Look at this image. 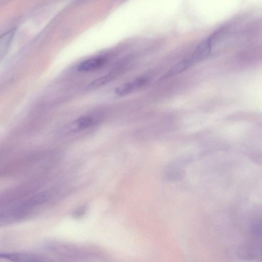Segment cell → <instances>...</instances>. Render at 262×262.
Here are the masks:
<instances>
[{
  "label": "cell",
  "mask_w": 262,
  "mask_h": 262,
  "mask_svg": "<svg viewBox=\"0 0 262 262\" xmlns=\"http://www.w3.org/2000/svg\"><path fill=\"white\" fill-rule=\"evenodd\" d=\"M50 198L48 192H43L17 203L1 214V223H5L23 219L27 217L34 208L46 202Z\"/></svg>",
  "instance_id": "1"
},
{
  "label": "cell",
  "mask_w": 262,
  "mask_h": 262,
  "mask_svg": "<svg viewBox=\"0 0 262 262\" xmlns=\"http://www.w3.org/2000/svg\"><path fill=\"white\" fill-rule=\"evenodd\" d=\"M213 48L210 36L203 40L196 47L193 54L189 57L193 65L204 60L210 55Z\"/></svg>",
  "instance_id": "2"
},
{
  "label": "cell",
  "mask_w": 262,
  "mask_h": 262,
  "mask_svg": "<svg viewBox=\"0 0 262 262\" xmlns=\"http://www.w3.org/2000/svg\"><path fill=\"white\" fill-rule=\"evenodd\" d=\"M148 81V79L146 77L138 78L117 87L115 90V93L119 97L128 95L140 89L147 83Z\"/></svg>",
  "instance_id": "3"
},
{
  "label": "cell",
  "mask_w": 262,
  "mask_h": 262,
  "mask_svg": "<svg viewBox=\"0 0 262 262\" xmlns=\"http://www.w3.org/2000/svg\"><path fill=\"white\" fill-rule=\"evenodd\" d=\"M106 61V58L102 57L90 58L80 63L77 67V70L83 72L94 71L102 67Z\"/></svg>",
  "instance_id": "4"
},
{
  "label": "cell",
  "mask_w": 262,
  "mask_h": 262,
  "mask_svg": "<svg viewBox=\"0 0 262 262\" xmlns=\"http://www.w3.org/2000/svg\"><path fill=\"white\" fill-rule=\"evenodd\" d=\"M0 257L12 262H46L34 255L23 253H2Z\"/></svg>",
  "instance_id": "5"
},
{
  "label": "cell",
  "mask_w": 262,
  "mask_h": 262,
  "mask_svg": "<svg viewBox=\"0 0 262 262\" xmlns=\"http://www.w3.org/2000/svg\"><path fill=\"white\" fill-rule=\"evenodd\" d=\"M193 66L192 63L189 58L185 59L174 65L167 73H166L162 80L168 79L170 78L173 77L178 75L181 72L188 69Z\"/></svg>",
  "instance_id": "6"
},
{
  "label": "cell",
  "mask_w": 262,
  "mask_h": 262,
  "mask_svg": "<svg viewBox=\"0 0 262 262\" xmlns=\"http://www.w3.org/2000/svg\"><path fill=\"white\" fill-rule=\"evenodd\" d=\"M15 29H13L7 32L0 38V58L2 60L8 53L14 38Z\"/></svg>",
  "instance_id": "7"
},
{
  "label": "cell",
  "mask_w": 262,
  "mask_h": 262,
  "mask_svg": "<svg viewBox=\"0 0 262 262\" xmlns=\"http://www.w3.org/2000/svg\"><path fill=\"white\" fill-rule=\"evenodd\" d=\"M117 74V72H112L107 75L100 77L90 83L87 88L89 89H94L105 85L114 80Z\"/></svg>",
  "instance_id": "8"
},
{
  "label": "cell",
  "mask_w": 262,
  "mask_h": 262,
  "mask_svg": "<svg viewBox=\"0 0 262 262\" xmlns=\"http://www.w3.org/2000/svg\"><path fill=\"white\" fill-rule=\"evenodd\" d=\"M94 119L90 116H84L76 120L72 125V131H77L90 127L94 125Z\"/></svg>",
  "instance_id": "9"
},
{
  "label": "cell",
  "mask_w": 262,
  "mask_h": 262,
  "mask_svg": "<svg viewBox=\"0 0 262 262\" xmlns=\"http://www.w3.org/2000/svg\"><path fill=\"white\" fill-rule=\"evenodd\" d=\"M252 234L259 237H262V223L257 222L255 223L252 228Z\"/></svg>",
  "instance_id": "10"
},
{
  "label": "cell",
  "mask_w": 262,
  "mask_h": 262,
  "mask_svg": "<svg viewBox=\"0 0 262 262\" xmlns=\"http://www.w3.org/2000/svg\"><path fill=\"white\" fill-rule=\"evenodd\" d=\"M86 211V206H82L78 208L73 213V217L76 218H79L85 215Z\"/></svg>",
  "instance_id": "11"
}]
</instances>
